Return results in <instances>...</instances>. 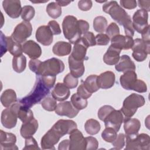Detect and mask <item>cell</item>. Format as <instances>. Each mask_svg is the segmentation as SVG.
<instances>
[{
  "mask_svg": "<svg viewBox=\"0 0 150 150\" xmlns=\"http://www.w3.org/2000/svg\"><path fill=\"white\" fill-rule=\"evenodd\" d=\"M50 90V88L44 83L41 77L36 75V80L32 91L18 101L22 105L30 108L45 98L49 93Z\"/></svg>",
  "mask_w": 150,
  "mask_h": 150,
  "instance_id": "1",
  "label": "cell"
},
{
  "mask_svg": "<svg viewBox=\"0 0 150 150\" xmlns=\"http://www.w3.org/2000/svg\"><path fill=\"white\" fill-rule=\"evenodd\" d=\"M103 11L109 14L120 25L124 26L128 22L131 21V16L115 1H107L103 5Z\"/></svg>",
  "mask_w": 150,
  "mask_h": 150,
  "instance_id": "2",
  "label": "cell"
},
{
  "mask_svg": "<svg viewBox=\"0 0 150 150\" xmlns=\"http://www.w3.org/2000/svg\"><path fill=\"white\" fill-rule=\"evenodd\" d=\"M64 64L60 59L53 57L40 63L36 73L38 76H56L64 70Z\"/></svg>",
  "mask_w": 150,
  "mask_h": 150,
  "instance_id": "3",
  "label": "cell"
},
{
  "mask_svg": "<svg viewBox=\"0 0 150 150\" xmlns=\"http://www.w3.org/2000/svg\"><path fill=\"white\" fill-rule=\"evenodd\" d=\"M77 18L72 15H67L64 18L62 22L63 35L70 43L75 44L81 38L79 30Z\"/></svg>",
  "mask_w": 150,
  "mask_h": 150,
  "instance_id": "4",
  "label": "cell"
},
{
  "mask_svg": "<svg viewBox=\"0 0 150 150\" xmlns=\"http://www.w3.org/2000/svg\"><path fill=\"white\" fill-rule=\"evenodd\" d=\"M145 103L144 97L138 94L132 93L125 98L120 111L125 117H132L138 108Z\"/></svg>",
  "mask_w": 150,
  "mask_h": 150,
  "instance_id": "5",
  "label": "cell"
},
{
  "mask_svg": "<svg viewBox=\"0 0 150 150\" xmlns=\"http://www.w3.org/2000/svg\"><path fill=\"white\" fill-rule=\"evenodd\" d=\"M125 150H149L150 149V137L146 134L125 135Z\"/></svg>",
  "mask_w": 150,
  "mask_h": 150,
  "instance_id": "6",
  "label": "cell"
},
{
  "mask_svg": "<svg viewBox=\"0 0 150 150\" xmlns=\"http://www.w3.org/2000/svg\"><path fill=\"white\" fill-rule=\"evenodd\" d=\"M21 103L19 101L4 110L1 114V121L2 125L8 129H11L16 126L18 119V110Z\"/></svg>",
  "mask_w": 150,
  "mask_h": 150,
  "instance_id": "7",
  "label": "cell"
},
{
  "mask_svg": "<svg viewBox=\"0 0 150 150\" xmlns=\"http://www.w3.org/2000/svg\"><path fill=\"white\" fill-rule=\"evenodd\" d=\"M1 57L8 51L13 56H18L22 54V45L15 42L11 36H5L1 32Z\"/></svg>",
  "mask_w": 150,
  "mask_h": 150,
  "instance_id": "8",
  "label": "cell"
},
{
  "mask_svg": "<svg viewBox=\"0 0 150 150\" xmlns=\"http://www.w3.org/2000/svg\"><path fill=\"white\" fill-rule=\"evenodd\" d=\"M131 49L133 51L132 53L133 58L137 62H143L150 53V43L145 42L142 39L137 38L134 40Z\"/></svg>",
  "mask_w": 150,
  "mask_h": 150,
  "instance_id": "9",
  "label": "cell"
},
{
  "mask_svg": "<svg viewBox=\"0 0 150 150\" xmlns=\"http://www.w3.org/2000/svg\"><path fill=\"white\" fill-rule=\"evenodd\" d=\"M32 32V26L29 22L23 21L15 28L11 37L16 42L22 43L30 36Z\"/></svg>",
  "mask_w": 150,
  "mask_h": 150,
  "instance_id": "10",
  "label": "cell"
},
{
  "mask_svg": "<svg viewBox=\"0 0 150 150\" xmlns=\"http://www.w3.org/2000/svg\"><path fill=\"white\" fill-rule=\"evenodd\" d=\"M148 13L144 9L137 10L132 16V25L135 30L142 33L149 26L148 22Z\"/></svg>",
  "mask_w": 150,
  "mask_h": 150,
  "instance_id": "11",
  "label": "cell"
},
{
  "mask_svg": "<svg viewBox=\"0 0 150 150\" xmlns=\"http://www.w3.org/2000/svg\"><path fill=\"white\" fill-rule=\"evenodd\" d=\"M124 116L120 110H114L104 120V125L106 127L113 128L116 132H118L124 122Z\"/></svg>",
  "mask_w": 150,
  "mask_h": 150,
  "instance_id": "12",
  "label": "cell"
},
{
  "mask_svg": "<svg viewBox=\"0 0 150 150\" xmlns=\"http://www.w3.org/2000/svg\"><path fill=\"white\" fill-rule=\"evenodd\" d=\"M69 149L84 150L86 149V141L83 134L77 128L73 129L69 134Z\"/></svg>",
  "mask_w": 150,
  "mask_h": 150,
  "instance_id": "13",
  "label": "cell"
},
{
  "mask_svg": "<svg viewBox=\"0 0 150 150\" xmlns=\"http://www.w3.org/2000/svg\"><path fill=\"white\" fill-rule=\"evenodd\" d=\"M62 137L51 128L42 138L40 145L43 149H54V145L59 141Z\"/></svg>",
  "mask_w": 150,
  "mask_h": 150,
  "instance_id": "14",
  "label": "cell"
},
{
  "mask_svg": "<svg viewBox=\"0 0 150 150\" xmlns=\"http://www.w3.org/2000/svg\"><path fill=\"white\" fill-rule=\"evenodd\" d=\"M2 6L6 13L11 18H18L21 15L22 8L19 0H5L2 2Z\"/></svg>",
  "mask_w": 150,
  "mask_h": 150,
  "instance_id": "15",
  "label": "cell"
},
{
  "mask_svg": "<svg viewBox=\"0 0 150 150\" xmlns=\"http://www.w3.org/2000/svg\"><path fill=\"white\" fill-rule=\"evenodd\" d=\"M79 110L76 108L71 101H61L58 103L55 110V113L60 116H66L70 118L75 117Z\"/></svg>",
  "mask_w": 150,
  "mask_h": 150,
  "instance_id": "16",
  "label": "cell"
},
{
  "mask_svg": "<svg viewBox=\"0 0 150 150\" xmlns=\"http://www.w3.org/2000/svg\"><path fill=\"white\" fill-rule=\"evenodd\" d=\"M62 137L66 134H69L73 129L77 128V124L70 120H59L52 127Z\"/></svg>",
  "mask_w": 150,
  "mask_h": 150,
  "instance_id": "17",
  "label": "cell"
},
{
  "mask_svg": "<svg viewBox=\"0 0 150 150\" xmlns=\"http://www.w3.org/2000/svg\"><path fill=\"white\" fill-rule=\"evenodd\" d=\"M16 137L11 132H6L3 130L0 131V149L1 150L18 149L15 145Z\"/></svg>",
  "mask_w": 150,
  "mask_h": 150,
  "instance_id": "18",
  "label": "cell"
},
{
  "mask_svg": "<svg viewBox=\"0 0 150 150\" xmlns=\"http://www.w3.org/2000/svg\"><path fill=\"white\" fill-rule=\"evenodd\" d=\"M53 33L47 25L39 26L36 31V39L38 42L44 46H49L53 42Z\"/></svg>",
  "mask_w": 150,
  "mask_h": 150,
  "instance_id": "19",
  "label": "cell"
},
{
  "mask_svg": "<svg viewBox=\"0 0 150 150\" xmlns=\"http://www.w3.org/2000/svg\"><path fill=\"white\" fill-rule=\"evenodd\" d=\"M111 45L121 50H128L131 49L134 44V39L132 37L117 35L111 39Z\"/></svg>",
  "mask_w": 150,
  "mask_h": 150,
  "instance_id": "20",
  "label": "cell"
},
{
  "mask_svg": "<svg viewBox=\"0 0 150 150\" xmlns=\"http://www.w3.org/2000/svg\"><path fill=\"white\" fill-rule=\"evenodd\" d=\"M23 52L31 59L39 58L42 54V49L39 44L33 40L26 41L22 45Z\"/></svg>",
  "mask_w": 150,
  "mask_h": 150,
  "instance_id": "21",
  "label": "cell"
},
{
  "mask_svg": "<svg viewBox=\"0 0 150 150\" xmlns=\"http://www.w3.org/2000/svg\"><path fill=\"white\" fill-rule=\"evenodd\" d=\"M115 81V74L111 71L101 73L97 77V84L100 88L108 89L112 87Z\"/></svg>",
  "mask_w": 150,
  "mask_h": 150,
  "instance_id": "22",
  "label": "cell"
},
{
  "mask_svg": "<svg viewBox=\"0 0 150 150\" xmlns=\"http://www.w3.org/2000/svg\"><path fill=\"white\" fill-rule=\"evenodd\" d=\"M69 88L62 83H57L52 91V97L59 101H63L70 96Z\"/></svg>",
  "mask_w": 150,
  "mask_h": 150,
  "instance_id": "23",
  "label": "cell"
},
{
  "mask_svg": "<svg viewBox=\"0 0 150 150\" xmlns=\"http://www.w3.org/2000/svg\"><path fill=\"white\" fill-rule=\"evenodd\" d=\"M115 69L119 72H126L128 71H135V65L128 55H122L118 62L115 64Z\"/></svg>",
  "mask_w": 150,
  "mask_h": 150,
  "instance_id": "24",
  "label": "cell"
},
{
  "mask_svg": "<svg viewBox=\"0 0 150 150\" xmlns=\"http://www.w3.org/2000/svg\"><path fill=\"white\" fill-rule=\"evenodd\" d=\"M38 126V122L34 118L27 122H23L20 129L21 136L25 139L32 136L36 132Z\"/></svg>",
  "mask_w": 150,
  "mask_h": 150,
  "instance_id": "25",
  "label": "cell"
},
{
  "mask_svg": "<svg viewBox=\"0 0 150 150\" xmlns=\"http://www.w3.org/2000/svg\"><path fill=\"white\" fill-rule=\"evenodd\" d=\"M123 122L125 135H133L138 133L141 128V122L138 119L124 117Z\"/></svg>",
  "mask_w": 150,
  "mask_h": 150,
  "instance_id": "26",
  "label": "cell"
},
{
  "mask_svg": "<svg viewBox=\"0 0 150 150\" xmlns=\"http://www.w3.org/2000/svg\"><path fill=\"white\" fill-rule=\"evenodd\" d=\"M68 62L70 73L74 77L78 78L83 75L85 71L83 61L75 60L70 55L68 58Z\"/></svg>",
  "mask_w": 150,
  "mask_h": 150,
  "instance_id": "27",
  "label": "cell"
},
{
  "mask_svg": "<svg viewBox=\"0 0 150 150\" xmlns=\"http://www.w3.org/2000/svg\"><path fill=\"white\" fill-rule=\"evenodd\" d=\"M121 50L110 45L103 56L104 62L108 65L116 64L120 58Z\"/></svg>",
  "mask_w": 150,
  "mask_h": 150,
  "instance_id": "28",
  "label": "cell"
},
{
  "mask_svg": "<svg viewBox=\"0 0 150 150\" xmlns=\"http://www.w3.org/2000/svg\"><path fill=\"white\" fill-rule=\"evenodd\" d=\"M88 47L83 43L80 39L75 44L71 53V56L73 59L77 60L84 61L86 57V53Z\"/></svg>",
  "mask_w": 150,
  "mask_h": 150,
  "instance_id": "29",
  "label": "cell"
},
{
  "mask_svg": "<svg viewBox=\"0 0 150 150\" xmlns=\"http://www.w3.org/2000/svg\"><path fill=\"white\" fill-rule=\"evenodd\" d=\"M137 79V75L135 71L124 72L121 76L120 81L122 88L127 90H131L132 87Z\"/></svg>",
  "mask_w": 150,
  "mask_h": 150,
  "instance_id": "30",
  "label": "cell"
},
{
  "mask_svg": "<svg viewBox=\"0 0 150 150\" xmlns=\"http://www.w3.org/2000/svg\"><path fill=\"white\" fill-rule=\"evenodd\" d=\"M53 53L58 56H64L69 55L71 52V45L70 43L59 41L56 42L52 48Z\"/></svg>",
  "mask_w": 150,
  "mask_h": 150,
  "instance_id": "31",
  "label": "cell"
},
{
  "mask_svg": "<svg viewBox=\"0 0 150 150\" xmlns=\"http://www.w3.org/2000/svg\"><path fill=\"white\" fill-rule=\"evenodd\" d=\"M1 102L4 107L8 108L17 102L16 94L12 89H6L1 96Z\"/></svg>",
  "mask_w": 150,
  "mask_h": 150,
  "instance_id": "32",
  "label": "cell"
},
{
  "mask_svg": "<svg viewBox=\"0 0 150 150\" xmlns=\"http://www.w3.org/2000/svg\"><path fill=\"white\" fill-rule=\"evenodd\" d=\"M97 77L96 74L90 75L86 79L83 83L86 90L91 94L96 92L100 88L97 84Z\"/></svg>",
  "mask_w": 150,
  "mask_h": 150,
  "instance_id": "33",
  "label": "cell"
},
{
  "mask_svg": "<svg viewBox=\"0 0 150 150\" xmlns=\"http://www.w3.org/2000/svg\"><path fill=\"white\" fill-rule=\"evenodd\" d=\"M26 66V58L23 55L13 56L12 59V68L17 73L23 72Z\"/></svg>",
  "mask_w": 150,
  "mask_h": 150,
  "instance_id": "34",
  "label": "cell"
},
{
  "mask_svg": "<svg viewBox=\"0 0 150 150\" xmlns=\"http://www.w3.org/2000/svg\"><path fill=\"white\" fill-rule=\"evenodd\" d=\"M84 128L87 134L93 135L98 133L101 125L97 120L91 118L86 121L84 124Z\"/></svg>",
  "mask_w": 150,
  "mask_h": 150,
  "instance_id": "35",
  "label": "cell"
},
{
  "mask_svg": "<svg viewBox=\"0 0 150 150\" xmlns=\"http://www.w3.org/2000/svg\"><path fill=\"white\" fill-rule=\"evenodd\" d=\"M18 117L22 122H27L34 118L32 111L29 108L25 107L21 104L18 110Z\"/></svg>",
  "mask_w": 150,
  "mask_h": 150,
  "instance_id": "36",
  "label": "cell"
},
{
  "mask_svg": "<svg viewBox=\"0 0 150 150\" xmlns=\"http://www.w3.org/2000/svg\"><path fill=\"white\" fill-rule=\"evenodd\" d=\"M46 12L53 19H56L62 15V8L56 2H50L46 6Z\"/></svg>",
  "mask_w": 150,
  "mask_h": 150,
  "instance_id": "37",
  "label": "cell"
},
{
  "mask_svg": "<svg viewBox=\"0 0 150 150\" xmlns=\"http://www.w3.org/2000/svg\"><path fill=\"white\" fill-rule=\"evenodd\" d=\"M107 27V21L103 16H98L94 18L93 21V28L95 31L98 33H103Z\"/></svg>",
  "mask_w": 150,
  "mask_h": 150,
  "instance_id": "38",
  "label": "cell"
},
{
  "mask_svg": "<svg viewBox=\"0 0 150 150\" xmlns=\"http://www.w3.org/2000/svg\"><path fill=\"white\" fill-rule=\"evenodd\" d=\"M71 103L73 106L79 110L84 109L87 107L88 101L87 99H84L80 97L77 93L73 94L71 97Z\"/></svg>",
  "mask_w": 150,
  "mask_h": 150,
  "instance_id": "39",
  "label": "cell"
},
{
  "mask_svg": "<svg viewBox=\"0 0 150 150\" xmlns=\"http://www.w3.org/2000/svg\"><path fill=\"white\" fill-rule=\"evenodd\" d=\"M40 104L43 109L48 111H55L57 105V100L53 97L50 96H48L43 98Z\"/></svg>",
  "mask_w": 150,
  "mask_h": 150,
  "instance_id": "40",
  "label": "cell"
},
{
  "mask_svg": "<svg viewBox=\"0 0 150 150\" xmlns=\"http://www.w3.org/2000/svg\"><path fill=\"white\" fill-rule=\"evenodd\" d=\"M35 14V11L34 8L30 5L23 6L22 8L21 18L26 22H29L34 17Z\"/></svg>",
  "mask_w": 150,
  "mask_h": 150,
  "instance_id": "41",
  "label": "cell"
},
{
  "mask_svg": "<svg viewBox=\"0 0 150 150\" xmlns=\"http://www.w3.org/2000/svg\"><path fill=\"white\" fill-rule=\"evenodd\" d=\"M117 136V132L113 128L110 127H106L101 133L102 138L107 142H113Z\"/></svg>",
  "mask_w": 150,
  "mask_h": 150,
  "instance_id": "42",
  "label": "cell"
},
{
  "mask_svg": "<svg viewBox=\"0 0 150 150\" xmlns=\"http://www.w3.org/2000/svg\"><path fill=\"white\" fill-rule=\"evenodd\" d=\"M80 39L87 47L93 46L96 45V37L94 33L91 32H87L80 38Z\"/></svg>",
  "mask_w": 150,
  "mask_h": 150,
  "instance_id": "43",
  "label": "cell"
},
{
  "mask_svg": "<svg viewBox=\"0 0 150 150\" xmlns=\"http://www.w3.org/2000/svg\"><path fill=\"white\" fill-rule=\"evenodd\" d=\"M79 81L77 78L74 77L70 73H68L63 79V83L69 88H74L77 86Z\"/></svg>",
  "mask_w": 150,
  "mask_h": 150,
  "instance_id": "44",
  "label": "cell"
},
{
  "mask_svg": "<svg viewBox=\"0 0 150 150\" xmlns=\"http://www.w3.org/2000/svg\"><path fill=\"white\" fill-rule=\"evenodd\" d=\"M114 149H121L123 148L125 144V135L122 133L119 134L115 139L111 142Z\"/></svg>",
  "mask_w": 150,
  "mask_h": 150,
  "instance_id": "45",
  "label": "cell"
},
{
  "mask_svg": "<svg viewBox=\"0 0 150 150\" xmlns=\"http://www.w3.org/2000/svg\"><path fill=\"white\" fill-rule=\"evenodd\" d=\"M114 110H115V108L111 105H103V107L100 108V109L98 111L97 115H98V118L100 120L103 121L104 120L105 118V117Z\"/></svg>",
  "mask_w": 150,
  "mask_h": 150,
  "instance_id": "46",
  "label": "cell"
},
{
  "mask_svg": "<svg viewBox=\"0 0 150 150\" xmlns=\"http://www.w3.org/2000/svg\"><path fill=\"white\" fill-rule=\"evenodd\" d=\"M106 35L110 38H112L114 36L120 34V29L117 24L114 22H111L106 28Z\"/></svg>",
  "mask_w": 150,
  "mask_h": 150,
  "instance_id": "47",
  "label": "cell"
},
{
  "mask_svg": "<svg viewBox=\"0 0 150 150\" xmlns=\"http://www.w3.org/2000/svg\"><path fill=\"white\" fill-rule=\"evenodd\" d=\"M131 90H134L140 93H145L147 91V86L144 81L139 79H137L132 87Z\"/></svg>",
  "mask_w": 150,
  "mask_h": 150,
  "instance_id": "48",
  "label": "cell"
},
{
  "mask_svg": "<svg viewBox=\"0 0 150 150\" xmlns=\"http://www.w3.org/2000/svg\"><path fill=\"white\" fill-rule=\"evenodd\" d=\"M23 149L36 150V149H40V148L38 146V144L36 139L33 137L31 136L26 138L25 147L23 148Z\"/></svg>",
  "mask_w": 150,
  "mask_h": 150,
  "instance_id": "49",
  "label": "cell"
},
{
  "mask_svg": "<svg viewBox=\"0 0 150 150\" xmlns=\"http://www.w3.org/2000/svg\"><path fill=\"white\" fill-rule=\"evenodd\" d=\"M86 141V149L96 150L98 148V142L97 139L93 137H87L85 138Z\"/></svg>",
  "mask_w": 150,
  "mask_h": 150,
  "instance_id": "50",
  "label": "cell"
},
{
  "mask_svg": "<svg viewBox=\"0 0 150 150\" xmlns=\"http://www.w3.org/2000/svg\"><path fill=\"white\" fill-rule=\"evenodd\" d=\"M110 38L104 33H99L96 36V43L97 45L105 46L110 42Z\"/></svg>",
  "mask_w": 150,
  "mask_h": 150,
  "instance_id": "51",
  "label": "cell"
},
{
  "mask_svg": "<svg viewBox=\"0 0 150 150\" xmlns=\"http://www.w3.org/2000/svg\"><path fill=\"white\" fill-rule=\"evenodd\" d=\"M47 26L52 31L53 35H57L61 33V29L59 24L56 21H50L49 22Z\"/></svg>",
  "mask_w": 150,
  "mask_h": 150,
  "instance_id": "52",
  "label": "cell"
},
{
  "mask_svg": "<svg viewBox=\"0 0 150 150\" xmlns=\"http://www.w3.org/2000/svg\"><path fill=\"white\" fill-rule=\"evenodd\" d=\"M77 26L79 30L81 35H84L89 29V23L84 20H78L77 21Z\"/></svg>",
  "mask_w": 150,
  "mask_h": 150,
  "instance_id": "53",
  "label": "cell"
},
{
  "mask_svg": "<svg viewBox=\"0 0 150 150\" xmlns=\"http://www.w3.org/2000/svg\"><path fill=\"white\" fill-rule=\"evenodd\" d=\"M93 5L92 1L90 0H81L78 2L79 8L83 11H89Z\"/></svg>",
  "mask_w": 150,
  "mask_h": 150,
  "instance_id": "54",
  "label": "cell"
},
{
  "mask_svg": "<svg viewBox=\"0 0 150 150\" xmlns=\"http://www.w3.org/2000/svg\"><path fill=\"white\" fill-rule=\"evenodd\" d=\"M120 5L127 9H133L137 6V2L135 0H121Z\"/></svg>",
  "mask_w": 150,
  "mask_h": 150,
  "instance_id": "55",
  "label": "cell"
},
{
  "mask_svg": "<svg viewBox=\"0 0 150 150\" xmlns=\"http://www.w3.org/2000/svg\"><path fill=\"white\" fill-rule=\"evenodd\" d=\"M124 32L125 36L132 37L134 35V32L135 30L134 29L133 25H132V21H130L128 22L126 24H125L124 26Z\"/></svg>",
  "mask_w": 150,
  "mask_h": 150,
  "instance_id": "56",
  "label": "cell"
},
{
  "mask_svg": "<svg viewBox=\"0 0 150 150\" xmlns=\"http://www.w3.org/2000/svg\"><path fill=\"white\" fill-rule=\"evenodd\" d=\"M77 93L78 95H79L80 97H81L84 99L88 98L91 96V94H92L86 90V88L84 87L83 83L81 84L80 86L78 87L77 90Z\"/></svg>",
  "mask_w": 150,
  "mask_h": 150,
  "instance_id": "57",
  "label": "cell"
},
{
  "mask_svg": "<svg viewBox=\"0 0 150 150\" xmlns=\"http://www.w3.org/2000/svg\"><path fill=\"white\" fill-rule=\"evenodd\" d=\"M40 63H41V61L38 60V59L30 60L29 62V67L30 70L36 74L38 70V68Z\"/></svg>",
  "mask_w": 150,
  "mask_h": 150,
  "instance_id": "58",
  "label": "cell"
},
{
  "mask_svg": "<svg viewBox=\"0 0 150 150\" xmlns=\"http://www.w3.org/2000/svg\"><path fill=\"white\" fill-rule=\"evenodd\" d=\"M137 2L142 9L145 10L147 12L150 11V1H138Z\"/></svg>",
  "mask_w": 150,
  "mask_h": 150,
  "instance_id": "59",
  "label": "cell"
},
{
  "mask_svg": "<svg viewBox=\"0 0 150 150\" xmlns=\"http://www.w3.org/2000/svg\"><path fill=\"white\" fill-rule=\"evenodd\" d=\"M142 39L147 43H150V38H149V25L146 28V29L141 33Z\"/></svg>",
  "mask_w": 150,
  "mask_h": 150,
  "instance_id": "60",
  "label": "cell"
},
{
  "mask_svg": "<svg viewBox=\"0 0 150 150\" xmlns=\"http://www.w3.org/2000/svg\"><path fill=\"white\" fill-rule=\"evenodd\" d=\"M58 149L59 150L69 149V140L64 139L62 141L59 145Z\"/></svg>",
  "mask_w": 150,
  "mask_h": 150,
  "instance_id": "61",
  "label": "cell"
},
{
  "mask_svg": "<svg viewBox=\"0 0 150 150\" xmlns=\"http://www.w3.org/2000/svg\"><path fill=\"white\" fill-rule=\"evenodd\" d=\"M56 2L60 6H65L68 5L70 4L71 1H56Z\"/></svg>",
  "mask_w": 150,
  "mask_h": 150,
  "instance_id": "62",
  "label": "cell"
},
{
  "mask_svg": "<svg viewBox=\"0 0 150 150\" xmlns=\"http://www.w3.org/2000/svg\"><path fill=\"white\" fill-rule=\"evenodd\" d=\"M48 1H45V2H47ZM32 2H33V3H39V2H33V1H31Z\"/></svg>",
  "mask_w": 150,
  "mask_h": 150,
  "instance_id": "63",
  "label": "cell"
}]
</instances>
